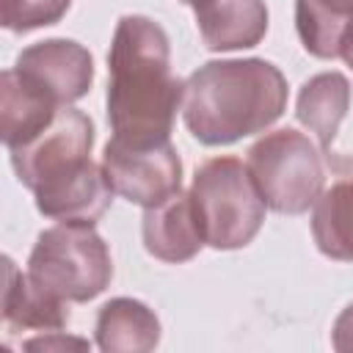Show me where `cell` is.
<instances>
[{
	"mask_svg": "<svg viewBox=\"0 0 353 353\" xmlns=\"http://www.w3.org/2000/svg\"><path fill=\"white\" fill-rule=\"evenodd\" d=\"M287 77L265 58L207 61L185 80L182 121L204 146L265 132L287 110Z\"/></svg>",
	"mask_w": 353,
	"mask_h": 353,
	"instance_id": "obj_2",
	"label": "cell"
},
{
	"mask_svg": "<svg viewBox=\"0 0 353 353\" xmlns=\"http://www.w3.org/2000/svg\"><path fill=\"white\" fill-rule=\"evenodd\" d=\"M14 69L39 85L58 105H72L91 91L94 58L74 39H44L25 47Z\"/></svg>",
	"mask_w": 353,
	"mask_h": 353,
	"instance_id": "obj_8",
	"label": "cell"
},
{
	"mask_svg": "<svg viewBox=\"0 0 353 353\" xmlns=\"http://www.w3.org/2000/svg\"><path fill=\"white\" fill-rule=\"evenodd\" d=\"M91 149H94L91 116L72 105H63L39 135H33L22 146L8 149V157L17 179L33 193L39 185L58 179L88 163Z\"/></svg>",
	"mask_w": 353,
	"mask_h": 353,
	"instance_id": "obj_6",
	"label": "cell"
},
{
	"mask_svg": "<svg viewBox=\"0 0 353 353\" xmlns=\"http://www.w3.org/2000/svg\"><path fill=\"white\" fill-rule=\"evenodd\" d=\"M52 97L22 77L14 66L0 74V138L6 149L28 143L61 110Z\"/></svg>",
	"mask_w": 353,
	"mask_h": 353,
	"instance_id": "obj_12",
	"label": "cell"
},
{
	"mask_svg": "<svg viewBox=\"0 0 353 353\" xmlns=\"http://www.w3.org/2000/svg\"><path fill=\"white\" fill-rule=\"evenodd\" d=\"M97 347L105 353H149L160 345V320L138 298H110L94 323Z\"/></svg>",
	"mask_w": 353,
	"mask_h": 353,
	"instance_id": "obj_14",
	"label": "cell"
},
{
	"mask_svg": "<svg viewBox=\"0 0 353 353\" xmlns=\"http://www.w3.org/2000/svg\"><path fill=\"white\" fill-rule=\"evenodd\" d=\"M113 196L116 193L108 185L102 163H94V160L83 163L80 168H74L58 179L39 185L33 190L36 210L44 218L80 221V223H97L108 212Z\"/></svg>",
	"mask_w": 353,
	"mask_h": 353,
	"instance_id": "obj_9",
	"label": "cell"
},
{
	"mask_svg": "<svg viewBox=\"0 0 353 353\" xmlns=\"http://www.w3.org/2000/svg\"><path fill=\"white\" fill-rule=\"evenodd\" d=\"M248 174L268 204L281 215H301L314 207L325 190V163L309 135L281 127L265 132L245 152Z\"/></svg>",
	"mask_w": 353,
	"mask_h": 353,
	"instance_id": "obj_5",
	"label": "cell"
},
{
	"mask_svg": "<svg viewBox=\"0 0 353 353\" xmlns=\"http://www.w3.org/2000/svg\"><path fill=\"white\" fill-rule=\"evenodd\" d=\"M72 0H0V25L11 33H30L66 17Z\"/></svg>",
	"mask_w": 353,
	"mask_h": 353,
	"instance_id": "obj_18",
	"label": "cell"
},
{
	"mask_svg": "<svg viewBox=\"0 0 353 353\" xmlns=\"http://www.w3.org/2000/svg\"><path fill=\"white\" fill-rule=\"evenodd\" d=\"M323 6H328L331 11L342 14V17H353V0H317Z\"/></svg>",
	"mask_w": 353,
	"mask_h": 353,
	"instance_id": "obj_21",
	"label": "cell"
},
{
	"mask_svg": "<svg viewBox=\"0 0 353 353\" xmlns=\"http://www.w3.org/2000/svg\"><path fill=\"white\" fill-rule=\"evenodd\" d=\"M102 171L116 196L143 210L182 190V160L171 141L157 146H127L110 138L102 152Z\"/></svg>",
	"mask_w": 353,
	"mask_h": 353,
	"instance_id": "obj_7",
	"label": "cell"
},
{
	"mask_svg": "<svg viewBox=\"0 0 353 353\" xmlns=\"http://www.w3.org/2000/svg\"><path fill=\"white\" fill-rule=\"evenodd\" d=\"M182 3H188V6H193V3H199V0H182Z\"/></svg>",
	"mask_w": 353,
	"mask_h": 353,
	"instance_id": "obj_23",
	"label": "cell"
},
{
	"mask_svg": "<svg viewBox=\"0 0 353 353\" xmlns=\"http://www.w3.org/2000/svg\"><path fill=\"white\" fill-rule=\"evenodd\" d=\"M25 350H63V347H91L88 339H80V336H69L63 331H44L41 336H33L28 342H22Z\"/></svg>",
	"mask_w": 353,
	"mask_h": 353,
	"instance_id": "obj_19",
	"label": "cell"
},
{
	"mask_svg": "<svg viewBox=\"0 0 353 353\" xmlns=\"http://www.w3.org/2000/svg\"><path fill=\"white\" fill-rule=\"evenodd\" d=\"M3 323L19 331H61L69 323V303L39 287L28 270L22 273L14 259L6 256Z\"/></svg>",
	"mask_w": 353,
	"mask_h": 353,
	"instance_id": "obj_13",
	"label": "cell"
},
{
	"mask_svg": "<svg viewBox=\"0 0 353 353\" xmlns=\"http://www.w3.org/2000/svg\"><path fill=\"white\" fill-rule=\"evenodd\" d=\"M185 83L171 72V41L160 22L124 14L108 50V124L127 146H157L171 141Z\"/></svg>",
	"mask_w": 353,
	"mask_h": 353,
	"instance_id": "obj_1",
	"label": "cell"
},
{
	"mask_svg": "<svg viewBox=\"0 0 353 353\" xmlns=\"http://www.w3.org/2000/svg\"><path fill=\"white\" fill-rule=\"evenodd\" d=\"M350 69H353V25H350V30H347V36H345V44H342V55H339Z\"/></svg>",
	"mask_w": 353,
	"mask_h": 353,
	"instance_id": "obj_22",
	"label": "cell"
},
{
	"mask_svg": "<svg viewBox=\"0 0 353 353\" xmlns=\"http://www.w3.org/2000/svg\"><path fill=\"white\" fill-rule=\"evenodd\" d=\"M331 347L334 350H353V303H347L334 325H331Z\"/></svg>",
	"mask_w": 353,
	"mask_h": 353,
	"instance_id": "obj_20",
	"label": "cell"
},
{
	"mask_svg": "<svg viewBox=\"0 0 353 353\" xmlns=\"http://www.w3.org/2000/svg\"><path fill=\"white\" fill-rule=\"evenodd\" d=\"M350 108V83L342 72L312 74L295 99L298 121L317 138L320 149H328L339 132L342 119Z\"/></svg>",
	"mask_w": 353,
	"mask_h": 353,
	"instance_id": "obj_15",
	"label": "cell"
},
{
	"mask_svg": "<svg viewBox=\"0 0 353 353\" xmlns=\"http://www.w3.org/2000/svg\"><path fill=\"white\" fill-rule=\"evenodd\" d=\"M143 248L160 262H188L204 248V237L188 190H176L165 201L143 210Z\"/></svg>",
	"mask_w": 353,
	"mask_h": 353,
	"instance_id": "obj_11",
	"label": "cell"
},
{
	"mask_svg": "<svg viewBox=\"0 0 353 353\" xmlns=\"http://www.w3.org/2000/svg\"><path fill=\"white\" fill-rule=\"evenodd\" d=\"M188 193L204 245L215 251L245 248L265 223L268 204L240 157L221 154L204 160L196 168Z\"/></svg>",
	"mask_w": 353,
	"mask_h": 353,
	"instance_id": "obj_3",
	"label": "cell"
},
{
	"mask_svg": "<svg viewBox=\"0 0 353 353\" xmlns=\"http://www.w3.org/2000/svg\"><path fill=\"white\" fill-rule=\"evenodd\" d=\"M353 17H342L317 0H295V30L303 50L320 61H334L342 55L345 36Z\"/></svg>",
	"mask_w": 353,
	"mask_h": 353,
	"instance_id": "obj_17",
	"label": "cell"
},
{
	"mask_svg": "<svg viewBox=\"0 0 353 353\" xmlns=\"http://www.w3.org/2000/svg\"><path fill=\"white\" fill-rule=\"evenodd\" d=\"M28 276L66 303H85L110 287V248L94 223L58 221L36 237Z\"/></svg>",
	"mask_w": 353,
	"mask_h": 353,
	"instance_id": "obj_4",
	"label": "cell"
},
{
	"mask_svg": "<svg viewBox=\"0 0 353 353\" xmlns=\"http://www.w3.org/2000/svg\"><path fill=\"white\" fill-rule=\"evenodd\" d=\"M193 17L204 47L212 52L256 47L270 19L265 0H199Z\"/></svg>",
	"mask_w": 353,
	"mask_h": 353,
	"instance_id": "obj_10",
	"label": "cell"
},
{
	"mask_svg": "<svg viewBox=\"0 0 353 353\" xmlns=\"http://www.w3.org/2000/svg\"><path fill=\"white\" fill-rule=\"evenodd\" d=\"M312 240L334 262H353V179L334 182L312 207Z\"/></svg>",
	"mask_w": 353,
	"mask_h": 353,
	"instance_id": "obj_16",
	"label": "cell"
}]
</instances>
